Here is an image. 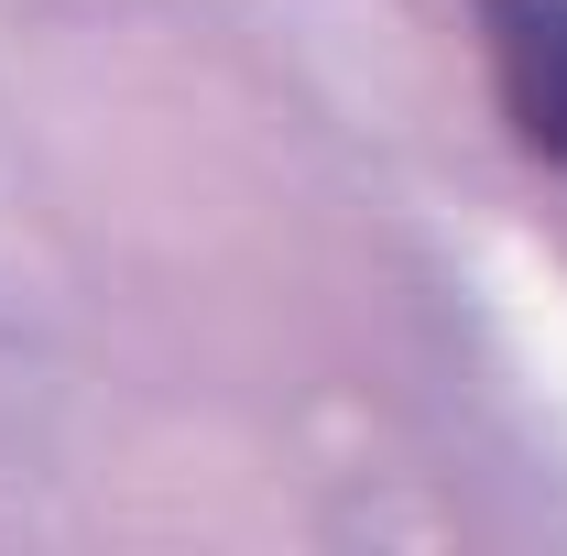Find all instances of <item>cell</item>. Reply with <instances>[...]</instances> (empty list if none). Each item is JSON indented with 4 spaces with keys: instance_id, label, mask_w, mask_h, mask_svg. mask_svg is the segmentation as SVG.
Here are the masks:
<instances>
[{
    "instance_id": "obj_1",
    "label": "cell",
    "mask_w": 567,
    "mask_h": 556,
    "mask_svg": "<svg viewBox=\"0 0 567 556\" xmlns=\"http://www.w3.org/2000/svg\"><path fill=\"white\" fill-rule=\"evenodd\" d=\"M481 55L524 153L567 175V0H481Z\"/></svg>"
}]
</instances>
